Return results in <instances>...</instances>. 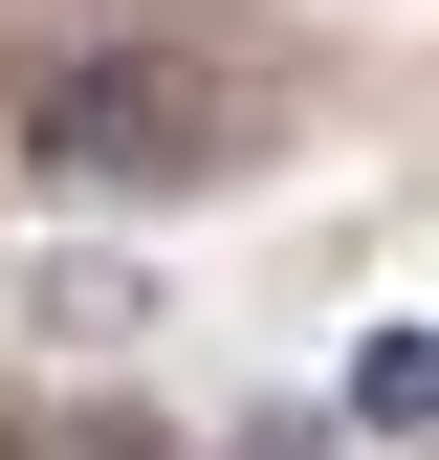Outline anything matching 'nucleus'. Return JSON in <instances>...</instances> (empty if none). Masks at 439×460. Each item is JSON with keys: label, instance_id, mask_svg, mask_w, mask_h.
I'll use <instances>...</instances> for the list:
<instances>
[{"label": "nucleus", "instance_id": "obj_1", "mask_svg": "<svg viewBox=\"0 0 439 460\" xmlns=\"http://www.w3.org/2000/svg\"><path fill=\"white\" fill-rule=\"evenodd\" d=\"M242 132L264 110H242V66H198V44H44L22 66V154L88 176V198H198Z\"/></svg>", "mask_w": 439, "mask_h": 460}, {"label": "nucleus", "instance_id": "obj_3", "mask_svg": "<svg viewBox=\"0 0 439 460\" xmlns=\"http://www.w3.org/2000/svg\"><path fill=\"white\" fill-rule=\"evenodd\" d=\"M329 438H352V417H242L220 460H329Z\"/></svg>", "mask_w": 439, "mask_h": 460}, {"label": "nucleus", "instance_id": "obj_2", "mask_svg": "<svg viewBox=\"0 0 439 460\" xmlns=\"http://www.w3.org/2000/svg\"><path fill=\"white\" fill-rule=\"evenodd\" d=\"M329 417H352V438H439V329H373Z\"/></svg>", "mask_w": 439, "mask_h": 460}]
</instances>
